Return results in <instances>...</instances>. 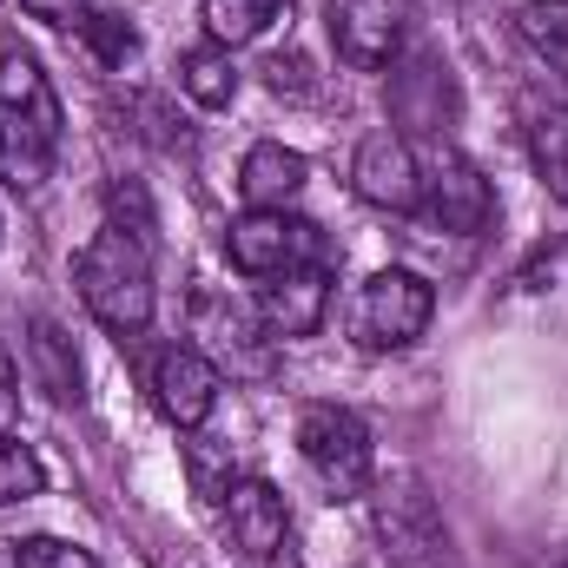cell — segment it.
Wrapping results in <instances>:
<instances>
[{
	"label": "cell",
	"instance_id": "1",
	"mask_svg": "<svg viewBox=\"0 0 568 568\" xmlns=\"http://www.w3.org/2000/svg\"><path fill=\"white\" fill-rule=\"evenodd\" d=\"M60 100L53 80L40 73V60L0 33V179L13 192H40L53 159H60Z\"/></svg>",
	"mask_w": 568,
	"mask_h": 568
},
{
	"label": "cell",
	"instance_id": "2",
	"mask_svg": "<svg viewBox=\"0 0 568 568\" xmlns=\"http://www.w3.org/2000/svg\"><path fill=\"white\" fill-rule=\"evenodd\" d=\"M73 284L87 297V311L113 331V337H140L152 324V252L140 232L106 225L80 258H73Z\"/></svg>",
	"mask_w": 568,
	"mask_h": 568
},
{
	"label": "cell",
	"instance_id": "3",
	"mask_svg": "<svg viewBox=\"0 0 568 568\" xmlns=\"http://www.w3.org/2000/svg\"><path fill=\"white\" fill-rule=\"evenodd\" d=\"M429 311H436V291L417 272H377V278L357 284L351 297V337L357 351H404L429 331Z\"/></svg>",
	"mask_w": 568,
	"mask_h": 568
},
{
	"label": "cell",
	"instance_id": "4",
	"mask_svg": "<svg viewBox=\"0 0 568 568\" xmlns=\"http://www.w3.org/2000/svg\"><path fill=\"white\" fill-rule=\"evenodd\" d=\"M297 456L311 463V476L337 503H351V496L371 489V429L357 424L351 410H337V404H311L297 417Z\"/></svg>",
	"mask_w": 568,
	"mask_h": 568
},
{
	"label": "cell",
	"instance_id": "5",
	"mask_svg": "<svg viewBox=\"0 0 568 568\" xmlns=\"http://www.w3.org/2000/svg\"><path fill=\"white\" fill-rule=\"evenodd\" d=\"M225 252L245 278H278L291 265H324V245H317V225L291 219V212H245L232 232H225Z\"/></svg>",
	"mask_w": 568,
	"mask_h": 568
},
{
	"label": "cell",
	"instance_id": "6",
	"mask_svg": "<svg viewBox=\"0 0 568 568\" xmlns=\"http://www.w3.org/2000/svg\"><path fill=\"white\" fill-rule=\"evenodd\" d=\"M331 40L357 73L397 67L410 40V0H331Z\"/></svg>",
	"mask_w": 568,
	"mask_h": 568
},
{
	"label": "cell",
	"instance_id": "7",
	"mask_svg": "<svg viewBox=\"0 0 568 568\" xmlns=\"http://www.w3.org/2000/svg\"><path fill=\"white\" fill-rule=\"evenodd\" d=\"M351 185H357V199L377 205V212H417V205H424V159L410 152L404 133L384 126V133H371V140L357 145Z\"/></svg>",
	"mask_w": 568,
	"mask_h": 568
},
{
	"label": "cell",
	"instance_id": "8",
	"mask_svg": "<svg viewBox=\"0 0 568 568\" xmlns=\"http://www.w3.org/2000/svg\"><path fill=\"white\" fill-rule=\"evenodd\" d=\"M424 212L429 225H443V232H456V239H469V232H483L489 225V212H496V192H489V179L463 159V152H436L424 165Z\"/></svg>",
	"mask_w": 568,
	"mask_h": 568
},
{
	"label": "cell",
	"instance_id": "9",
	"mask_svg": "<svg viewBox=\"0 0 568 568\" xmlns=\"http://www.w3.org/2000/svg\"><path fill=\"white\" fill-rule=\"evenodd\" d=\"M219 529H225V542L239 549V562L272 568L278 549H284V496L272 483H258V476L232 483L225 503H219Z\"/></svg>",
	"mask_w": 568,
	"mask_h": 568
},
{
	"label": "cell",
	"instance_id": "10",
	"mask_svg": "<svg viewBox=\"0 0 568 568\" xmlns=\"http://www.w3.org/2000/svg\"><path fill=\"white\" fill-rule=\"evenodd\" d=\"M456 80L443 67V53H410L390 67V120L404 133H443L456 120Z\"/></svg>",
	"mask_w": 568,
	"mask_h": 568
},
{
	"label": "cell",
	"instance_id": "11",
	"mask_svg": "<svg viewBox=\"0 0 568 568\" xmlns=\"http://www.w3.org/2000/svg\"><path fill=\"white\" fill-rule=\"evenodd\" d=\"M152 397H159V410L179 429H199L212 417V404H219V364L199 344H172L152 364Z\"/></svg>",
	"mask_w": 568,
	"mask_h": 568
},
{
	"label": "cell",
	"instance_id": "12",
	"mask_svg": "<svg viewBox=\"0 0 568 568\" xmlns=\"http://www.w3.org/2000/svg\"><path fill=\"white\" fill-rule=\"evenodd\" d=\"M192 337H205V357H219V364L265 371V317L245 311L239 297L199 291V297H192Z\"/></svg>",
	"mask_w": 568,
	"mask_h": 568
},
{
	"label": "cell",
	"instance_id": "13",
	"mask_svg": "<svg viewBox=\"0 0 568 568\" xmlns=\"http://www.w3.org/2000/svg\"><path fill=\"white\" fill-rule=\"evenodd\" d=\"M324 311H331V265H291L258 297V317L272 337H311Z\"/></svg>",
	"mask_w": 568,
	"mask_h": 568
},
{
	"label": "cell",
	"instance_id": "14",
	"mask_svg": "<svg viewBox=\"0 0 568 568\" xmlns=\"http://www.w3.org/2000/svg\"><path fill=\"white\" fill-rule=\"evenodd\" d=\"M377 523H384V542H390L397 568H424V562L443 568V562H449V536H443V523H436V509H429V496H424V489L384 496Z\"/></svg>",
	"mask_w": 568,
	"mask_h": 568
},
{
	"label": "cell",
	"instance_id": "15",
	"mask_svg": "<svg viewBox=\"0 0 568 568\" xmlns=\"http://www.w3.org/2000/svg\"><path fill=\"white\" fill-rule=\"evenodd\" d=\"M304 152H291V145L265 140L245 152V172H239V192H245V205L252 212H284L297 192H304Z\"/></svg>",
	"mask_w": 568,
	"mask_h": 568
},
{
	"label": "cell",
	"instance_id": "16",
	"mask_svg": "<svg viewBox=\"0 0 568 568\" xmlns=\"http://www.w3.org/2000/svg\"><path fill=\"white\" fill-rule=\"evenodd\" d=\"M27 364H33V384L47 390V397H80V357H73V344L60 337V324H33L27 331Z\"/></svg>",
	"mask_w": 568,
	"mask_h": 568
},
{
	"label": "cell",
	"instance_id": "17",
	"mask_svg": "<svg viewBox=\"0 0 568 568\" xmlns=\"http://www.w3.org/2000/svg\"><path fill=\"white\" fill-rule=\"evenodd\" d=\"M179 87L199 100V106H232V93H239V67H232V53L212 40V47H185L179 53Z\"/></svg>",
	"mask_w": 568,
	"mask_h": 568
},
{
	"label": "cell",
	"instance_id": "18",
	"mask_svg": "<svg viewBox=\"0 0 568 568\" xmlns=\"http://www.w3.org/2000/svg\"><path fill=\"white\" fill-rule=\"evenodd\" d=\"M516 33L529 40V53H536L549 73L568 80V0H529V7L516 13Z\"/></svg>",
	"mask_w": 568,
	"mask_h": 568
},
{
	"label": "cell",
	"instance_id": "19",
	"mask_svg": "<svg viewBox=\"0 0 568 568\" xmlns=\"http://www.w3.org/2000/svg\"><path fill=\"white\" fill-rule=\"evenodd\" d=\"M278 13H284V0H205V27H212V40H219V47L258 40Z\"/></svg>",
	"mask_w": 568,
	"mask_h": 568
},
{
	"label": "cell",
	"instance_id": "20",
	"mask_svg": "<svg viewBox=\"0 0 568 568\" xmlns=\"http://www.w3.org/2000/svg\"><path fill=\"white\" fill-rule=\"evenodd\" d=\"M529 145H536V172L549 179V192L568 205V106H549V113L536 120Z\"/></svg>",
	"mask_w": 568,
	"mask_h": 568
},
{
	"label": "cell",
	"instance_id": "21",
	"mask_svg": "<svg viewBox=\"0 0 568 568\" xmlns=\"http://www.w3.org/2000/svg\"><path fill=\"white\" fill-rule=\"evenodd\" d=\"M40 483H47L40 456H33L13 429H0V509H7V503H33V496H40Z\"/></svg>",
	"mask_w": 568,
	"mask_h": 568
},
{
	"label": "cell",
	"instance_id": "22",
	"mask_svg": "<svg viewBox=\"0 0 568 568\" xmlns=\"http://www.w3.org/2000/svg\"><path fill=\"white\" fill-rule=\"evenodd\" d=\"M13 568H100V562H93V549H80V542L27 536V542H13Z\"/></svg>",
	"mask_w": 568,
	"mask_h": 568
},
{
	"label": "cell",
	"instance_id": "23",
	"mask_svg": "<svg viewBox=\"0 0 568 568\" xmlns=\"http://www.w3.org/2000/svg\"><path fill=\"white\" fill-rule=\"evenodd\" d=\"M80 33L100 47V60H106V67H126V60H133V27H126L120 13H100V7H93V20H87Z\"/></svg>",
	"mask_w": 568,
	"mask_h": 568
},
{
	"label": "cell",
	"instance_id": "24",
	"mask_svg": "<svg viewBox=\"0 0 568 568\" xmlns=\"http://www.w3.org/2000/svg\"><path fill=\"white\" fill-rule=\"evenodd\" d=\"M33 20H53V27H87L93 20V0H20Z\"/></svg>",
	"mask_w": 568,
	"mask_h": 568
},
{
	"label": "cell",
	"instance_id": "25",
	"mask_svg": "<svg viewBox=\"0 0 568 568\" xmlns=\"http://www.w3.org/2000/svg\"><path fill=\"white\" fill-rule=\"evenodd\" d=\"M7 417H13V371L0 364V429H7Z\"/></svg>",
	"mask_w": 568,
	"mask_h": 568
},
{
	"label": "cell",
	"instance_id": "26",
	"mask_svg": "<svg viewBox=\"0 0 568 568\" xmlns=\"http://www.w3.org/2000/svg\"><path fill=\"white\" fill-rule=\"evenodd\" d=\"M529 568H568V542H562V549H549V556H536Z\"/></svg>",
	"mask_w": 568,
	"mask_h": 568
}]
</instances>
